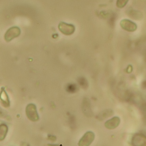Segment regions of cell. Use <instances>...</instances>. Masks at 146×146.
Wrapping results in <instances>:
<instances>
[{"label":"cell","instance_id":"obj_1","mask_svg":"<svg viewBox=\"0 0 146 146\" xmlns=\"http://www.w3.org/2000/svg\"><path fill=\"white\" fill-rule=\"evenodd\" d=\"M26 114L29 120L32 121H36L39 119L37 113L36 107L33 104H29L26 108Z\"/></svg>","mask_w":146,"mask_h":146},{"label":"cell","instance_id":"obj_2","mask_svg":"<svg viewBox=\"0 0 146 146\" xmlns=\"http://www.w3.org/2000/svg\"><path fill=\"white\" fill-rule=\"evenodd\" d=\"M21 33V29L18 27H13L6 31L4 35V39L6 41L9 42L13 39L18 37Z\"/></svg>","mask_w":146,"mask_h":146},{"label":"cell","instance_id":"obj_3","mask_svg":"<svg viewBox=\"0 0 146 146\" xmlns=\"http://www.w3.org/2000/svg\"><path fill=\"white\" fill-rule=\"evenodd\" d=\"M58 29L63 34L66 36H70L74 33L75 27L72 24H68L62 21L59 24Z\"/></svg>","mask_w":146,"mask_h":146},{"label":"cell","instance_id":"obj_4","mask_svg":"<svg viewBox=\"0 0 146 146\" xmlns=\"http://www.w3.org/2000/svg\"><path fill=\"white\" fill-rule=\"evenodd\" d=\"M95 139V134L92 131H88L82 137L79 141L78 145L80 146H90Z\"/></svg>","mask_w":146,"mask_h":146},{"label":"cell","instance_id":"obj_5","mask_svg":"<svg viewBox=\"0 0 146 146\" xmlns=\"http://www.w3.org/2000/svg\"><path fill=\"white\" fill-rule=\"evenodd\" d=\"M120 26L123 29L131 32L135 31L138 27L136 24L128 19H123L121 21Z\"/></svg>","mask_w":146,"mask_h":146},{"label":"cell","instance_id":"obj_6","mask_svg":"<svg viewBox=\"0 0 146 146\" xmlns=\"http://www.w3.org/2000/svg\"><path fill=\"white\" fill-rule=\"evenodd\" d=\"M120 121V118L118 117L115 116L106 121L105 123V127L109 130H113L119 125Z\"/></svg>","mask_w":146,"mask_h":146},{"label":"cell","instance_id":"obj_7","mask_svg":"<svg viewBox=\"0 0 146 146\" xmlns=\"http://www.w3.org/2000/svg\"><path fill=\"white\" fill-rule=\"evenodd\" d=\"M0 101L1 105L4 108H9L10 106V101L9 98L4 88H1V92L0 93Z\"/></svg>","mask_w":146,"mask_h":146},{"label":"cell","instance_id":"obj_8","mask_svg":"<svg viewBox=\"0 0 146 146\" xmlns=\"http://www.w3.org/2000/svg\"><path fill=\"white\" fill-rule=\"evenodd\" d=\"M132 142L136 146H146V137L137 134L133 137Z\"/></svg>","mask_w":146,"mask_h":146},{"label":"cell","instance_id":"obj_9","mask_svg":"<svg viewBox=\"0 0 146 146\" xmlns=\"http://www.w3.org/2000/svg\"><path fill=\"white\" fill-rule=\"evenodd\" d=\"M8 131V127L7 125L4 123L0 124V141H3L5 139Z\"/></svg>","mask_w":146,"mask_h":146},{"label":"cell","instance_id":"obj_10","mask_svg":"<svg viewBox=\"0 0 146 146\" xmlns=\"http://www.w3.org/2000/svg\"><path fill=\"white\" fill-rule=\"evenodd\" d=\"M129 0H117L116 6L118 8H123L125 6Z\"/></svg>","mask_w":146,"mask_h":146}]
</instances>
